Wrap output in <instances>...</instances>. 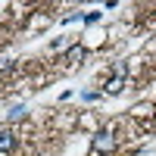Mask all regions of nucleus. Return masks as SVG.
Masks as SVG:
<instances>
[{"label":"nucleus","mask_w":156,"mask_h":156,"mask_svg":"<svg viewBox=\"0 0 156 156\" xmlns=\"http://www.w3.org/2000/svg\"><path fill=\"white\" fill-rule=\"evenodd\" d=\"M94 150H97V153H112V150H115V137H112L109 128H103V131L94 134Z\"/></svg>","instance_id":"1"},{"label":"nucleus","mask_w":156,"mask_h":156,"mask_svg":"<svg viewBox=\"0 0 156 156\" xmlns=\"http://www.w3.org/2000/svg\"><path fill=\"white\" fill-rule=\"evenodd\" d=\"M81 59H84V47H81V44L69 47V53H66V62H72V66H75V62H81Z\"/></svg>","instance_id":"2"},{"label":"nucleus","mask_w":156,"mask_h":156,"mask_svg":"<svg viewBox=\"0 0 156 156\" xmlns=\"http://www.w3.org/2000/svg\"><path fill=\"white\" fill-rule=\"evenodd\" d=\"M12 144H16V137H12V131H0V153H6V150H12Z\"/></svg>","instance_id":"3"},{"label":"nucleus","mask_w":156,"mask_h":156,"mask_svg":"<svg viewBox=\"0 0 156 156\" xmlns=\"http://www.w3.org/2000/svg\"><path fill=\"white\" fill-rule=\"evenodd\" d=\"M122 87H125V78H109V81L103 84V90H106V94H119Z\"/></svg>","instance_id":"4"},{"label":"nucleus","mask_w":156,"mask_h":156,"mask_svg":"<svg viewBox=\"0 0 156 156\" xmlns=\"http://www.w3.org/2000/svg\"><path fill=\"white\" fill-rule=\"evenodd\" d=\"M22 115H25V106H12V109H9V122L22 119Z\"/></svg>","instance_id":"5"},{"label":"nucleus","mask_w":156,"mask_h":156,"mask_svg":"<svg viewBox=\"0 0 156 156\" xmlns=\"http://www.w3.org/2000/svg\"><path fill=\"white\" fill-rule=\"evenodd\" d=\"M81 19H84V22H97V19H100V12H84Z\"/></svg>","instance_id":"6"},{"label":"nucleus","mask_w":156,"mask_h":156,"mask_svg":"<svg viewBox=\"0 0 156 156\" xmlns=\"http://www.w3.org/2000/svg\"><path fill=\"white\" fill-rule=\"evenodd\" d=\"M3 66H6V59H3V56H0V69H3Z\"/></svg>","instance_id":"7"}]
</instances>
